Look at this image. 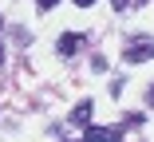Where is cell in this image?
Returning a JSON list of instances; mask_svg holds the SVG:
<instances>
[{
  "label": "cell",
  "mask_w": 154,
  "mask_h": 142,
  "mask_svg": "<svg viewBox=\"0 0 154 142\" xmlns=\"http://www.w3.org/2000/svg\"><path fill=\"white\" fill-rule=\"evenodd\" d=\"M122 59H127V63H142V59H154V44H150L146 36H134V40L127 44V51H122Z\"/></svg>",
  "instance_id": "1"
},
{
  "label": "cell",
  "mask_w": 154,
  "mask_h": 142,
  "mask_svg": "<svg viewBox=\"0 0 154 142\" xmlns=\"http://www.w3.org/2000/svg\"><path fill=\"white\" fill-rule=\"evenodd\" d=\"M83 44H87V36H79V32H63L55 47H59V55H75V51H79Z\"/></svg>",
  "instance_id": "3"
},
{
  "label": "cell",
  "mask_w": 154,
  "mask_h": 142,
  "mask_svg": "<svg viewBox=\"0 0 154 142\" xmlns=\"http://www.w3.org/2000/svg\"><path fill=\"white\" fill-rule=\"evenodd\" d=\"M55 4H59V0H36V8H40V12H51Z\"/></svg>",
  "instance_id": "5"
},
{
  "label": "cell",
  "mask_w": 154,
  "mask_h": 142,
  "mask_svg": "<svg viewBox=\"0 0 154 142\" xmlns=\"http://www.w3.org/2000/svg\"><path fill=\"white\" fill-rule=\"evenodd\" d=\"M91 4H95V0H75V8H91Z\"/></svg>",
  "instance_id": "6"
},
{
  "label": "cell",
  "mask_w": 154,
  "mask_h": 142,
  "mask_svg": "<svg viewBox=\"0 0 154 142\" xmlns=\"http://www.w3.org/2000/svg\"><path fill=\"white\" fill-rule=\"evenodd\" d=\"M146 103H150V107H154V87H150V91H146Z\"/></svg>",
  "instance_id": "8"
},
{
  "label": "cell",
  "mask_w": 154,
  "mask_h": 142,
  "mask_svg": "<svg viewBox=\"0 0 154 142\" xmlns=\"http://www.w3.org/2000/svg\"><path fill=\"white\" fill-rule=\"evenodd\" d=\"M91 107H95L91 99H79V103H75V110H71V122H79V126H91Z\"/></svg>",
  "instance_id": "4"
},
{
  "label": "cell",
  "mask_w": 154,
  "mask_h": 142,
  "mask_svg": "<svg viewBox=\"0 0 154 142\" xmlns=\"http://www.w3.org/2000/svg\"><path fill=\"white\" fill-rule=\"evenodd\" d=\"M0 63H4V44H0Z\"/></svg>",
  "instance_id": "9"
},
{
  "label": "cell",
  "mask_w": 154,
  "mask_h": 142,
  "mask_svg": "<svg viewBox=\"0 0 154 142\" xmlns=\"http://www.w3.org/2000/svg\"><path fill=\"white\" fill-rule=\"evenodd\" d=\"M138 4H150V0H138Z\"/></svg>",
  "instance_id": "10"
},
{
  "label": "cell",
  "mask_w": 154,
  "mask_h": 142,
  "mask_svg": "<svg viewBox=\"0 0 154 142\" xmlns=\"http://www.w3.org/2000/svg\"><path fill=\"white\" fill-rule=\"evenodd\" d=\"M111 4H115V8H119V12H122V8H127V0H111Z\"/></svg>",
  "instance_id": "7"
},
{
  "label": "cell",
  "mask_w": 154,
  "mask_h": 142,
  "mask_svg": "<svg viewBox=\"0 0 154 142\" xmlns=\"http://www.w3.org/2000/svg\"><path fill=\"white\" fill-rule=\"evenodd\" d=\"M122 138V126H87L83 130V142H119Z\"/></svg>",
  "instance_id": "2"
}]
</instances>
